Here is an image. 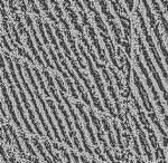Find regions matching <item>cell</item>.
<instances>
[{
  "label": "cell",
  "mask_w": 168,
  "mask_h": 163,
  "mask_svg": "<svg viewBox=\"0 0 168 163\" xmlns=\"http://www.w3.org/2000/svg\"><path fill=\"white\" fill-rule=\"evenodd\" d=\"M132 80H134V84L136 88H137V92H138V95L140 97L141 100V103H142V106L145 107L146 112L148 114V117L150 118L151 122L154 123V125L157 127V131L158 133L160 134V139H161V143H163V146L164 148H168V134L166 132V130L163 127L160 121L157 116V112L155 111V107L152 103H151L150 98H149V95H148V92L147 90L145 88L144 84L141 82L140 77L138 75L137 70H132Z\"/></svg>",
  "instance_id": "obj_1"
},
{
  "label": "cell",
  "mask_w": 168,
  "mask_h": 163,
  "mask_svg": "<svg viewBox=\"0 0 168 163\" xmlns=\"http://www.w3.org/2000/svg\"><path fill=\"white\" fill-rule=\"evenodd\" d=\"M130 97H131V101H132V105H134V110H136V113H137L138 117H139V122H140L141 125L144 126L146 132L148 133V139L150 141L151 146L155 149V159H156L157 163H167L166 154H165L164 149L159 145L157 134H156L154 128L151 127L150 123L148 122L147 115L145 114V112L142 111V107H141V105L139 104V101L137 100V97H136L134 93L132 92V90H131L130 92Z\"/></svg>",
  "instance_id": "obj_2"
},
{
  "label": "cell",
  "mask_w": 168,
  "mask_h": 163,
  "mask_svg": "<svg viewBox=\"0 0 168 163\" xmlns=\"http://www.w3.org/2000/svg\"><path fill=\"white\" fill-rule=\"evenodd\" d=\"M43 75H44L45 80H46L47 87L49 88V92H51L52 96L54 97L55 102H56V104H57V107H59V110L61 111V113H62V115H63V117H64V120H65L66 126H67V128H69L70 138L72 139L73 144H74L76 148V151L80 153H83V148H82V145H81V143H80L79 138H77V135H76L75 130L73 128L72 122H71V120H70V115L71 114H69L67 111L65 110V107H64V105H63V103H62V100H61V96H59V93H57V90H56V85H55V83H54L55 80H53L52 75H49L48 70H46L45 68H43Z\"/></svg>",
  "instance_id": "obj_3"
},
{
  "label": "cell",
  "mask_w": 168,
  "mask_h": 163,
  "mask_svg": "<svg viewBox=\"0 0 168 163\" xmlns=\"http://www.w3.org/2000/svg\"><path fill=\"white\" fill-rule=\"evenodd\" d=\"M79 49H80V52H81L82 57L85 59L88 68H89V70H90V74L92 75V78H93V80H94V84H95L96 88H98L100 95H101V97H102L104 107L106 108V111L109 112V114L111 115L112 117L116 118L118 116V114H117V112H116V110H114V107L112 106V104H111V102H110L108 95H106L105 87H104V84H103L102 77H101V75H100L99 73H98V70L94 68L92 60H91V58L89 57V55L85 53V48H84L83 44H79Z\"/></svg>",
  "instance_id": "obj_4"
},
{
  "label": "cell",
  "mask_w": 168,
  "mask_h": 163,
  "mask_svg": "<svg viewBox=\"0 0 168 163\" xmlns=\"http://www.w3.org/2000/svg\"><path fill=\"white\" fill-rule=\"evenodd\" d=\"M2 55H4L5 59H6V62H7V64H8L11 78H13V80H14L15 84H16V87L18 88V92H19V95H20V98H21V102L24 103L25 108H26V111H27L28 115H29V121L31 122L33 127H34V130L36 131V133H37L38 135L41 136V138H44V132L41 131V126H39V124H38V122L36 121V116H35L34 112L31 111L30 102H28L27 97H26V94H25L24 90H23V86H21L20 82H19V78H18V76L16 75V73H15L14 59L11 58L10 55H9L7 52H5V50H2Z\"/></svg>",
  "instance_id": "obj_5"
},
{
  "label": "cell",
  "mask_w": 168,
  "mask_h": 163,
  "mask_svg": "<svg viewBox=\"0 0 168 163\" xmlns=\"http://www.w3.org/2000/svg\"><path fill=\"white\" fill-rule=\"evenodd\" d=\"M134 32L136 42H137L138 48H139V52L141 53V55L144 57L145 64L147 65L148 70L150 72L151 76L154 77L155 82L157 83V86H158V88H159V90L161 92V94H163V97H164V100H165L166 106H167V108H168V93H167V90H166V87H165L164 83H163V80H161V78H160V75H159V73L157 72L156 66L154 65V63H152V60H151V58H150V56L148 54V50H147V48H146V46H145L144 42H142V39H141L140 35H139V31H138L137 28H134Z\"/></svg>",
  "instance_id": "obj_6"
},
{
  "label": "cell",
  "mask_w": 168,
  "mask_h": 163,
  "mask_svg": "<svg viewBox=\"0 0 168 163\" xmlns=\"http://www.w3.org/2000/svg\"><path fill=\"white\" fill-rule=\"evenodd\" d=\"M23 67H24V70H25V73H26V76H27V78H28V82L31 84V87H33V90H34L35 95H36L37 100L39 101V103H41V108H43V112H44L45 116H46V118H47V122L49 123V125H51L52 131H53V133H54V138L55 139H57L59 143H61L63 141V139H61V136H59V130H57V127H56V125L54 124V121L52 120V116H51V114H49V112H48V110H47L46 103H45L44 100H43L41 94L39 93V88H38L39 85L36 83V80H35V78H34V75L31 74V70H33V68L29 67L28 62L23 63Z\"/></svg>",
  "instance_id": "obj_7"
},
{
  "label": "cell",
  "mask_w": 168,
  "mask_h": 163,
  "mask_svg": "<svg viewBox=\"0 0 168 163\" xmlns=\"http://www.w3.org/2000/svg\"><path fill=\"white\" fill-rule=\"evenodd\" d=\"M134 57L136 65H137V67L140 70V72H141V74H142V76H144L145 80H146V84H147V86H148V90H150L151 95H152V97H154V101H155V103H156V105H157V108H158V111H159V114L164 116V115H166V110H165V106H164V104H163V102H161V98H160V96H159V93H158L157 90H156L155 84L152 83V80H151L150 75L148 74L147 68H146V66L144 65V63H142L141 58L139 57V55H138L137 49H134Z\"/></svg>",
  "instance_id": "obj_8"
},
{
  "label": "cell",
  "mask_w": 168,
  "mask_h": 163,
  "mask_svg": "<svg viewBox=\"0 0 168 163\" xmlns=\"http://www.w3.org/2000/svg\"><path fill=\"white\" fill-rule=\"evenodd\" d=\"M14 62H15L16 70H17V72H18V75H19V78H20L21 83H23V85H24L26 92H27L28 95H29L30 103H31V105L34 106V110H35V112H36V114H37L38 118H39V122H41V126H43V128H44V131H45V133H46L47 138H49V140L52 141V140H53V136H52V133H51V131H49V127H48L47 123H46V121H45L44 117H43V114L41 113V110H39V107H38L37 102H36V100H35V96H34L35 93H31V90H30V87H29V84L26 82L24 75H23V68H24V67H23V65L20 64L19 58H17V57H14Z\"/></svg>",
  "instance_id": "obj_9"
},
{
  "label": "cell",
  "mask_w": 168,
  "mask_h": 163,
  "mask_svg": "<svg viewBox=\"0 0 168 163\" xmlns=\"http://www.w3.org/2000/svg\"><path fill=\"white\" fill-rule=\"evenodd\" d=\"M136 14H137L138 20H139V24H140L141 30H142V34H144V36H145L146 42H147L148 47H149V50H150V53L152 54V56H154L155 62L157 64V66L159 67V70H160V72H161V75H163V77L165 78L166 83H167V86H168V73H167V70H166V68H165L163 62H161V57L159 56V53L157 52V48H156L154 39H152V37L148 34L147 26H146V22H145V19H144V17H142V15H141V12L137 9V12H136Z\"/></svg>",
  "instance_id": "obj_10"
},
{
  "label": "cell",
  "mask_w": 168,
  "mask_h": 163,
  "mask_svg": "<svg viewBox=\"0 0 168 163\" xmlns=\"http://www.w3.org/2000/svg\"><path fill=\"white\" fill-rule=\"evenodd\" d=\"M126 112H127L128 115L131 117V121H132V123H134V130H136V132H137L138 140H139V142H140V146H141V149H142V152H144V154L146 155L148 161H149V162H152V160H154L152 151H151L150 145H149V143H148V138H147V135H146V133L144 132V128L141 127V125L139 124L138 118L130 112L128 105L126 106Z\"/></svg>",
  "instance_id": "obj_11"
},
{
  "label": "cell",
  "mask_w": 168,
  "mask_h": 163,
  "mask_svg": "<svg viewBox=\"0 0 168 163\" xmlns=\"http://www.w3.org/2000/svg\"><path fill=\"white\" fill-rule=\"evenodd\" d=\"M80 16H81V19H82V24L83 26L85 27L86 29V34L89 35L90 39H91V42H92L93 46H94V48L96 49V52H98V57H99V59L101 60V62H103L104 64H109V62H108V58H106L105 54H104V50L102 49V47H101V45H100V42L99 39H98V36H96L95 31H94V28L92 27V25L90 24L89 21V18H88V16H86L85 11H79Z\"/></svg>",
  "instance_id": "obj_12"
},
{
  "label": "cell",
  "mask_w": 168,
  "mask_h": 163,
  "mask_svg": "<svg viewBox=\"0 0 168 163\" xmlns=\"http://www.w3.org/2000/svg\"><path fill=\"white\" fill-rule=\"evenodd\" d=\"M142 2H144L145 9H146V12H147L149 25H150L151 29H152V32H154L155 37H156V40H157V45H158V47H159V49L161 50V54L164 56L165 62H166V64H167V66H168V50H167V48H166L164 39L161 37L160 30H159V28H158V24H157V21H156V18H155V16L152 15V12H151L150 8H149V6H148V4H147V1H146V0H142Z\"/></svg>",
  "instance_id": "obj_13"
},
{
  "label": "cell",
  "mask_w": 168,
  "mask_h": 163,
  "mask_svg": "<svg viewBox=\"0 0 168 163\" xmlns=\"http://www.w3.org/2000/svg\"><path fill=\"white\" fill-rule=\"evenodd\" d=\"M59 94H61L62 100L65 102L66 106H67V108H69V111H70V114H71V116H72V118H73V121H74V125H75V127H76V130H77V132L80 133V138H81V140H82L83 148H84V150H85V153H88L89 155H93V154H94V152H93L92 150H91V148H90V145H89V143H88V140H86L84 130H83L82 125L80 124L79 116H77V114H76L75 111H74V108H73L72 104H71V102H70L69 97L66 96V93H64V92H62V90H61V93H59Z\"/></svg>",
  "instance_id": "obj_14"
},
{
  "label": "cell",
  "mask_w": 168,
  "mask_h": 163,
  "mask_svg": "<svg viewBox=\"0 0 168 163\" xmlns=\"http://www.w3.org/2000/svg\"><path fill=\"white\" fill-rule=\"evenodd\" d=\"M56 55H57V57H59V62H61V65L63 66V68L69 73L70 77L71 78H73V80H74V85H75L76 90H77V92H79L80 94V97L83 100V102H84V104L86 105V106H89V107H91V102H90V98H89V95L85 93V90H84V87H83V85L81 83H80L79 78L76 77V75L74 74V72H73L72 70H71V67L69 66V64L66 63L65 60V57L63 56V54L61 53V50H59V52H56Z\"/></svg>",
  "instance_id": "obj_15"
},
{
  "label": "cell",
  "mask_w": 168,
  "mask_h": 163,
  "mask_svg": "<svg viewBox=\"0 0 168 163\" xmlns=\"http://www.w3.org/2000/svg\"><path fill=\"white\" fill-rule=\"evenodd\" d=\"M89 114H90V117L92 120V123L94 125V127H95V131H96V138L99 140V142L102 144V149H103V153L108 156V159L111 161L112 163H117L116 162V160H114V156L112 155V153L110 151L109 146H108V142H106L105 138H104V133L102 132V127H101V122H100L99 117L95 115L94 111H93L92 108L89 107Z\"/></svg>",
  "instance_id": "obj_16"
},
{
  "label": "cell",
  "mask_w": 168,
  "mask_h": 163,
  "mask_svg": "<svg viewBox=\"0 0 168 163\" xmlns=\"http://www.w3.org/2000/svg\"><path fill=\"white\" fill-rule=\"evenodd\" d=\"M100 70L102 72V75H103V80L105 82L106 84V90H108V93L110 94V96L111 98L113 100V103L116 105V111L118 112V116L120 118V121L124 120L123 116H122V107H121V104H120V101H119V97H118L117 93H116V90H114L113 87V83H112V80H111V77H110L109 73H108V70H106V67L103 65Z\"/></svg>",
  "instance_id": "obj_17"
},
{
  "label": "cell",
  "mask_w": 168,
  "mask_h": 163,
  "mask_svg": "<svg viewBox=\"0 0 168 163\" xmlns=\"http://www.w3.org/2000/svg\"><path fill=\"white\" fill-rule=\"evenodd\" d=\"M18 29H19V32H20L21 35L25 37V42H26V45H27V47L29 48V50H30L31 55H33V57H34V59L37 62V64L39 65V66L41 67V68H45L46 67V64H45L44 59H43V57H41V55L38 54V50L36 48H35L34 44H33V40H31V37L30 35H29V32L27 31V29L25 28V26L20 22H18Z\"/></svg>",
  "instance_id": "obj_18"
},
{
  "label": "cell",
  "mask_w": 168,
  "mask_h": 163,
  "mask_svg": "<svg viewBox=\"0 0 168 163\" xmlns=\"http://www.w3.org/2000/svg\"><path fill=\"white\" fill-rule=\"evenodd\" d=\"M24 18H25V20H26V24H27V26L29 27V29H30L31 35H33V37H34V39H35V42H36V45H37L38 52H41V57H43V59H44V62H45V64H46V66L49 67V70H54V66L52 65L51 60H49V56L47 55L46 50L44 49V47H43V45H41V39H39V37H38V35H37V32H36V30H35L34 25H33V21H31V18L29 17L27 14L24 15Z\"/></svg>",
  "instance_id": "obj_19"
},
{
  "label": "cell",
  "mask_w": 168,
  "mask_h": 163,
  "mask_svg": "<svg viewBox=\"0 0 168 163\" xmlns=\"http://www.w3.org/2000/svg\"><path fill=\"white\" fill-rule=\"evenodd\" d=\"M75 107H76V110L79 111L80 115H81V117H82L83 123H84V126H85L86 131H88V133H89V138H90V140H91V142H92V144H93V148L99 146L98 145V140H96V136L94 135L93 128H92V126H91V123H90L91 117H89L88 113H86L85 110H84V104L81 103V102L76 101L75 102Z\"/></svg>",
  "instance_id": "obj_20"
},
{
  "label": "cell",
  "mask_w": 168,
  "mask_h": 163,
  "mask_svg": "<svg viewBox=\"0 0 168 163\" xmlns=\"http://www.w3.org/2000/svg\"><path fill=\"white\" fill-rule=\"evenodd\" d=\"M8 86H9V90H10L11 96H13L15 103H16V106H17V111H18V113H19V115H20L21 121H23V123H24L25 127H26V130H27V131L30 133V134H35V133H36V131H35L34 127H33V126L29 124V122H28L27 117H26V115H25V112H24V110H23V106H21V102L19 101V97H18L17 92H16V90H15L13 82L8 83Z\"/></svg>",
  "instance_id": "obj_21"
},
{
  "label": "cell",
  "mask_w": 168,
  "mask_h": 163,
  "mask_svg": "<svg viewBox=\"0 0 168 163\" xmlns=\"http://www.w3.org/2000/svg\"><path fill=\"white\" fill-rule=\"evenodd\" d=\"M0 87H1V96H2V101H4L5 104L7 105V110L11 116V120H13V122H14V124L17 126L18 130H23V126H21L20 122H19L17 115H16V113H15L14 106H13V102L10 101V97H9V94H8L7 87L5 86L4 80H1Z\"/></svg>",
  "instance_id": "obj_22"
},
{
  "label": "cell",
  "mask_w": 168,
  "mask_h": 163,
  "mask_svg": "<svg viewBox=\"0 0 168 163\" xmlns=\"http://www.w3.org/2000/svg\"><path fill=\"white\" fill-rule=\"evenodd\" d=\"M46 102H47V105L49 106L52 113H53V115H54V118H55V121H56V124L59 125V131H61V133H62V139H63V141L65 142V144L67 145V148L72 149V148H73V143L71 142V140H70L69 135H67V133H66L65 126H64L62 120H61V117H59V114H57V111H56V106H55L54 102L52 101L51 98H47V101H46Z\"/></svg>",
  "instance_id": "obj_23"
},
{
  "label": "cell",
  "mask_w": 168,
  "mask_h": 163,
  "mask_svg": "<svg viewBox=\"0 0 168 163\" xmlns=\"http://www.w3.org/2000/svg\"><path fill=\"white\" fill-rule=\"evenodd\" d=\"M100 36H101L103 42H104V46H105L106 50H108V54H109L110 60L112 63V65H113L116 68H118L119 70H121L120 65H119V63L117 62V50L114 48L111 37L109 36V34H105V32H102V31L100 32Z\"/></svg>",
  "instance_id": "obj_24"
},
{
  "label": "cell",
  "mask_w": 168,
  "mask_h": 163,
  "mask_svg": "<svg viewBox=\"0 0 168 163\" xmlns=\"http://www.w3.org/2000/svg\"><path fill=\"white\" fill-rule=\"evenodd\" d=\"M101 122H102V125H103V130L105 131L106 135H108L110 145H111L112 149H116V148H117V142H116V139H114L113 133H112V128H111V126H110L109 118H108V116L104 115V113H103L102 117H101Z\"/></svg>",
  "instance_id": "obj_25"
},
{
  "label": "cell",
  "mask_w": 168,
  "mask_h": 163,
  "mask_svg": "<svg viewBox=\"0 0 168 163\" xmlns=\"http://www.w3.org/2000/svg\"><path fill=\"white\" fill-rule=\"evenodd\" d=\"M109 70L110 73L112 74V77L114 78V80H116V83H117V86H118V90H119V92H120V95L123 98H128V97H130V95L128 94L127 90H126V85H124L123 83H122V80H121V77L119 76V74L117 73V70H114L112 66H109Z\"/></svg>",
  "instance_id": "obj_26"
},
{
  "label": "cell",
  "mask_w": 168,
  "mask_h": 163,
  "mask_svg": "<svg viewBox=\"0 0 168 163\" xmlns=\"http://www.w3.org/2000/svg\"><path fill=\"white\" fill-rule=\"evenodd\" d=\"M30 141H31V143L34 144V146H35V149L37 150V152L41 154V156L43 158V160H44L45 162L46 163H53V160H52V158H49V156L46 154V152L44 151V146L41 145V142H39V140H38V138L37 136H34V138H30Z\"/></svg>",
  "instance_id": "obj_27"
},
{
  "label": "cell",
  "mask_w": 168,
  "mask_h": 163,
  "mask_svg": "<svg viewBox=\"0 0 168 163\" xmlns=\"http://www.w3.org/2000/svg\"><path fill=\"white\" fill-rule=\"evenodd\" d=\"M31 68H33V70H34L35 77H36V80H37V83H38V85H39V87H41V92H43V94H44V95L47 97V98H49L52 94L49 93V90H47V87H46V85H45L44 80H43V77H41L39 70H38L36 66H33Z\"/></svg>",
  "instance_id": "obj_28"
},
{
  "label": "cell",
  "mask_w": 168,
  "mask_h": 163,
  "mask_svg": "<svg viewBox=\"0 0 168 163\" xmlns=\"http://www.w3.org/2000/svg\"><path fill=\"white\" fill-rule=\"evenodd\" d=\"M7 126H8V130H9V133H10V135H11V139H13V142L15 143V146H16V149H17L19 155H20L21 158H26L24 149H23L21 144L19 143V140H18V136H17V134H16V132H15L14 127H13L10 124H8Z\"/></svg>",
  "instance_id": "obj_29"
},
{
  "label": "cell",
  "mask_w": 168,
  "mask_h": 163,
  "mask_svg": "<svg viewBox=\"0 0 168 163\" xmlns=\"http://www.w3.org/2000/svg\"><path fill=\"white\" fill-rule=\"evenodd\" d=\"M44 148H45V150L47 151L48 154L51 155L52 160H53V163H63L62 159H61L59 155V153H56L54 150H53L54 148H53V145L49 144V142H48L47 140H45L44 141Z\"/></svg>",
  "instance_id": "obj_30"
},
{
  "label": "cell",
  "mask_w": 168,
  "mask_h": 163,
  "mask_svg": "<svg viewBox=\"0 0 168 163\" xmlns=\"http://www.w3.org/2000/svg\"><path fill=\"white\" fill-rule=\"evenodd\" d=\"M13 45H14V47H15V49H16V52L18 53V55L20 56V57H24L26 60H27L28 63H30L33 66H35V63H34V59L31 58V56L28 54L26 50H25V48L23 47V46H20V45H18L17 42H13Z\"/></svg>",
  "instance_id": "obj_31"
},
{
  "label": "cell",
  "mask_w": 168,
  "mask_h": 163,
  "mask_svg": "<svg viewBox=\"0 0 168 163\" xmlns=\"http://www.w3.org/2000/svg\"><path fill=\"white\" fill-rule=\"evenodd\" d=\"M52 145H53V148H54L55 151H59V152H61V154H62L63 159H64L65 163H73L71 153L67 152V150H66L65 146H63V145H59V144H57V143H53Z\"/></svg>",
  "instance_id": "obj_32"
},
{
  "label": "cell",
  "mask_w": 168,
  "mask_h": 163,
  "mask_svg": "<svg viewBox=\"0 0 168 163\" xmlns=\"http://www.w3.org/2000/svg\"><path fill=\"white\" fill-rule=\"evenodd\" d=\"M37 1H38V4H39V6H41V10L44 11L45 15H46V17H47L54 25H57V20H56V18L54 17V15L49 11V8H48V6H47V2H46L45 0H37Z\"/></svg>",
  "instance_id": "obj_33"
},
{
  "label": "cell",
  "mask_w": 168,
  "mask_h": 163,
  "mask_svg": "<svg viewBox=\"0 0 168 163\" xmlns=\"http://www.w3.org/2000/svg\"><path fill=\"white\" fill-rule=\"evenodd\" d=\"M44 26H45V29H46V32H47L48 37H49V39H51V42L53 44V46H54L55 52H59V50H61V48L59 47V44H57V40H56L54 34H53V31H52L51 27H49V24H48V22H45Z\"/></svg>",
  "instance_id": "obj_34"
},
{
  "label": "cell",
  "mask_w": 168,
  "mask_h": 163,
  "mask_svg": "<svg viewBox=\"0 0 168 163\" xmlns=\"http://www.w3.org/2000/svg\"><path fill=\"white\" fill-rule=\"evenodd\" d=\"M36 24H37V28H38V31H39V34H41V39H43V42H44L45 45H46V47H49V42H48L47 38H46V35H45V30H44V27H43V22H41V18L36 17Z\"/></svg>",
  "instance_id": "obj_35"
},
{
  "label": "cell",
  "mask_w": 168,
  "mask_h": 163,
  "mask_svg": "<svg viewBox=\"0 0 168 163\" xmlns=\"http://www.w3.org/2000/svg\"><path fill=\"white\" fill-rule=\"evenodd\" d=\"M112 124H113V127H114V131H116V133H117V139H118V144H119V148L121 149V151L123 152V143H122V140H121V133H120V128H119V125H118L117 121L114 120L113 122H112Z\"/></svg>",
  "instance_id": "obj_36"
},
{
  "label": "cell",
  "mask_w": 168,
  "mask_h": 163,
  "mask_svg": "<svg viewBox=\"0 0 168 163\" xmlns=\"http://www.w3.org/2000/svg\"><path fill=\"white\" fill-rule=\"evenodd\" d=\"M54 80H55V83H56V85L59 86V90H62V92H64V93H69L67 92V88L65 87V85H64V83H63V80H62V78L56 74L54 76Z\"/></svg>",
  "instance_id": "obj_37"
},
{
  "label": "cell",
  "mask_w": 168,
  "mask_h": 163,
  "mask_svg": "<svg viewBox=\"0 0 168 163\" xmlns=\"http://www.w3.org/2000/svg\"><path fill=\"white\" fill-rule=\"evenodd\" d=\"M10 28H11V30H13V35H14V37H15V42H17L18 45L23 46V42H21V40H20V37H19V35H18L16 28L14 27V24H10Z\"/></svg>",
  "instance_id": "obj_38"
},
{
  "label": "cell",
  "mask_w": 168,
  "mask_h": 163,
  "mask_svg": "<svg viewBox=\"0 0 168 163\" xmlns=\"http://www.w3.org/2000/svg\"><path fill=\"white\" fill-rule=\"evenodd\" d=\"M28 4H29V6H30V9H31V11L34 12L36 16H39L41 15V11L38 10V8H37V6L35 5V2H34V0H28Z\"/></svg>",
  "instance_id": "obj_39"
},
{
  "label": "cell",
  "mask_w": 168,
  "mask_h": 163,
  "mask_svg": "<svg viewBox=\"0 0 168 163\" xmlns=\"http://www.w3.org/2000/svg\"><path fill=\"white\" fill-rule=\"evenodd\" d=\"M1 42H2V46H5V48L7 49L8 52H10V53H14V50L11 49V47H10V45L8 44V42H7V38L5 37V35L4 34H1Z\"/></svg>",
  "instance_id": "obj_40"
},
{
  "label": "cell",
  "mask_w": 168,
  "mask_h": 163,
  "mask_svg": "<svg viewBox=\"0 0 168 163\" xmlns=\"http://www.w3.org/2000/svg\"><path fill=\"white\" fill-rule=\"evenodd\" d=\"M94 154L95 155H98V158H99L101 161H105V158H104V155H103V152L102 150L100 149V146H96V148H94Z\"/></svg>",
  "instance_id": "obj_41"
},
{
  "label": "cell",
  "mask_w": 168,
  "mask_h": 163,
  "mask_svg": "<svg viewBox=\"0 0 168 163\" xmlns=\"http://www.w3.org/2000/svg\"><path fill=\"white\" fill-rule=\"evenodd\" d=\"M1 158H2V161L5 163H8L9 161L7 160V156H6V151H5V146H4V141H1Z\"/></svg>",
  "instance_id": "obj_42"
},
{
  "label": "cell",
  "mask_w": 168,
  "mask_h": 163,
  "mask_svg": "<svg viewBox=\"0 0 168 163\" xmlns=\"http://www.w3.org/2000/svg\"><path fill=\"white\" fill-rule=\"evenodd\" d=\"M71 156H72V160H73V163H81V159L79 158V155H76V152L75 151H71Z\"/></svg>",
  "instance_id": "obj_43"
},
{
  "label": "cell",
  "mask_w": 168,
  "mask_h": 163,
  "mask_svg": "<svg viewBox=\"0 0 168 163\" xmlns=\"http://www.w3.org/2000/svg\"><path fill=\"white\" fill-rule=\"evenodd\" d=\"M0 110H1L2 118H6V120H7L8 116H7V113H6V110H5V107H4V101H1V103H0Z\"/></svg>",
  "instance_id": "obj_44"
},
{
  "label": "cell",
  "mask_w": 168,
  "mask_h": 163,
  "mask_svg": "<svg viewBox=\"0 0 168 163\" xmlns=\"http://www.w3.org/2000/svg\"><path fill=\"white\" fill-rule=\"evenodd\" d=\"M18 5H19V7H20V10L24 12V14H26V5L24 4V0H18Z\"/></svg>",
  "instance_id": "obj_45"
},
{
  "label": "cell",
  "mask_w": 168,
  "mask_h": 163,
  "mask_svg": "<svg viewBox=\"0 0 168 163\" xmlns=\"http://www.w3.org/2000/svg\"><path fill=\"white\" fill-rule=\"evenodd\" d=\"M80 159H81V162L82 163H90V161L88 160V158H86L84 154H82V155L80 156Z\"/></svg>",
  "instance_id": "obj_46"
},
{
  "label": "cell",
  "mask_w": 168,
  "mask_h": 163,
  "mask_svg": "<svg viewBox=\"0 0 168 163\" xmlns=\"http://www.w3.org/2000/svg\"><path fill=\"white\" fill-rule=\"evenodd\" d=\"M164 124H165V127H166V130L168 131V115H164Z\"/></svg>",
  "instance_id": "obj_47"
},
{
  "label": "cell",
  "mask_w": 168,
  "mask_h": 163,
  "mask_svg": "<svg viewBox=\"0 0 168 163\" xmlns=\"http://www.w3.org/2000/svg\"><path fill=\"white\" fill-rule=\"evenodd\" d=\"M136 162H137V163H146L144 160L141 159L140 155H136Z\"/></svg>",
  "instance_id": "obj_48"
},
{
  "label": "cell",
  "mask_w": 168,
  "mask_h": 163,
  "mask_svg": "<svg viewBox=\"0 0 168 163\" xmlns=\"http://www.w3.org/2000/svg\"><path fill=\"white\" fill-rule=\"evenodd\" d=\"M9 163H17L16 162V160H15V156L13 155V154L9 155Z\"/></svg>",
  "instance_id": "obj_49"
},
{
  "label": "cell",
  "mask_w": 168,
  "mask_h": 163,
  "mask_svg": "<svg viewBox=\"0 0 168 163\" xmlns=\"http://www.w3.org/2000/svg\"><path fill=\"white\" fill-rule=\"evenodd\" d=\"M91 163H98V162H96V161H95V159H94V158H93V159L91 160Z\"/></svg>",
  "instance_id": "obj_50"
},
{
  "label": "cell",
  "mask_w": 168,
  "mask_h": 163,
  "mask_svg": "<svg viewBox=\"0 0 168 163\" xmlns=\"http://www.w3.org/2000/svg\"><path fill=\"white\" fill-rule=\"evenodd\" d=\"M130 163H134V160H131V161H130Z\"/></svg>",
  "instance_id": "obj_51"
},
{
  "label": "cell",
  "mask_w": 168,
  "mask_h": 163,
  "mask_svg": "<svg viewBox=\"0 0 168 163\" xmlns=\"http://www.w3.org/2000/svg\"><path fill=\"white\" fill-rule=\"evenodd\" d=\"M150 163H152V162H150Z\"/></svg>",
  "instance_id": "obj_52"
}]
</instances>
